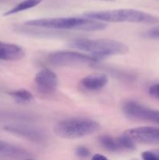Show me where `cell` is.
<instances>
[{"mask_svg": "<svg viewBox=\"0 0 159 160\" xmlns=\"http://www.w3.org/2000/svg\"><path fill=\"white\" fill-rule=\"evenodd\" d=\"M26 25L48 30H73V31H99L106 29V22L97 20L89 17H56L30 20Z\"/></svg>", "mask_w": 159, "mask_h": 160, "instance_id": "1", "label": "cell"}, {"mask_svg": "<svg viewBox=\"0 0 159 160\" xmlns=\"http://www.w3.org/2000/svg\"><path fill=\"white\" fill-rule=\"evenodd\" d=\"M69 45L90 53V55L100 59L108 56L124 55L129 52V47L125 43L108 38L76 39L72 41Z\"/></svg>", "mask_w": 159, "mask_h": 160, "instance_id": "2", "label": "cell"}, {"mask_svg": "<svg viewBox=\"0 0 159 160\" xmlns=\"http://www.w3.org/2000/svg\"><path fill=\"white\" fill-rule=\"evenodd\" d=\"M84 17L109 23H156L159 18L148 12L133 9H119L106 11H88L84 13Z\"/></svg>", "mask_w": 159, "mask_h": 160, "instance_id": "3", "label": "cell"}, {"mask_svg": "<svg viewBox=\"0 0 159 160\" xmlns=\"http://www.w3.org/2000/svg\"><path fill=\"white\" fill-rule=\"evenodd\" d=\"M101 128L98 121L84 117H72L57 122L53 128L54 133L64 139H76L90 135Z\"/></svg>", "mask_w": 159, "mask_h": 160, "instance_id": "4", "label": "cell"}, {"mask_svg": "<svg viewBox=\"0 0 159 160\" xmlns=\"http://www.w3.org/2000/svg\"><path fill=\"white\" fill-rule=\"evenodd\" d=\"M101 60L91 55L73 51H56L49 53L47 61L51 65L59 67H74L81 65H91Z\"/></svg>", "mask_w": 159, "mask_h": 160, "instance_id": "5", "label": "cell"}, {"mask_svg": "<svg viewBox=\"0 0 159 160\" xmlns=\"http://www.w3.org/2000/svg\"><path fill=\"white\" fill-rule=\"evenodd\" d=\"M122 109L128 118L159 124V110L157 109H151L133 100L125 102Z\"/></svg>", "mask_w": 159, "mask_h": 160, "instance_id": "6", "label": "cell"}, {"mask_svg": "<svg viewBox=\"0 0 159 160\" xmlns=\"http://www.w3.org/2000/svg\"><path fill=\"white\" fill-rule=\"evenodd\" d=\"M98 142L104 150L111 152H132L136 150L135 142L125 134L118 138L102 135L98 138Z\"/></svg>", "mask_w": 159, "mask_h": 160, "instance_id": "7", "label": "cell"}, {"mask_svg": "<svg viewBox=\"0 0 159 160\" xmlns=\"http://www.w3.org/2000/svg\"><path fill=\"white\" fill-rule=\"evenodd\" d=\"M125 134L135 142L144 144H159V128L157 127H139L130 128Z\"/></svg>", "mask_w": 159, "mask_h": 160, "instance_id": "8", "label": "cell"}, {"mask_svg": "<svg viewBox=\"0 0 159 160\" xmlns=\"http://www.w3.org/2000/svg\"><path fill=\"white\" fill-rule=\"evenodd\" d=\"M34 83L37 89L44 94H51L57 89L59 78L56 73L50 69L41 70L34 77Z\"/></svg>", "mask_w": 159, "mask_h": 160, "instance_id": "9", "label": "cell"}, {"mask_svg": "<svg viewBox=\"0 0 159 160\" xmlns=\"http://www.w3.org/2000/svg\"><path fill=\"white\" fill-rule=\"evenodd\" d=\"M4 129L11 134H17L23 138L36 143H42L46 140V134L41 130L28 125H8Z\"/></svg>", "mask_w": 159, "mask_h": 160, "instance_id": "10", "label": "cell"}, {"mask_svg": "<svg viewBox=\"0 0 159 160\" xmlns=\"http://www.w3.org/2000/svg\"><path fill=\"white\" fill-rule=\"evenodd\" d=\"M108 82V77L105 73H93L83 78L80 84L85 90L94 92L105 87Z\"/></svg>", "mask_w": 159, "mask_h": 160, "instance_id": "11", "label": "cell"}, {"mask_svg": "<svg viewBox=\"0 0 159 160\" xmlns=\"http://www.w3.org/2000/svg\"><path fill=\"white\" fill-rule=\"evenodd\" d=\"M0 153L9 157L19 159H34L31 152L23 147L8 143L4 141L0 140Z\"/></svg>", "mask_w": 159, "mask_h": 160, "instance_id": "12", "label": "cell"}, {"mask_svg": "<svg viewBox=\"0 0 159 160\" xmlns=\"http://www.w3.org/2000/svg\"><path fill=\"white\" fill-rule=\"evenodd\" d=\"M24 56V49L20 45L0 42V60H19Z\"/></svg>", "mask_w": 159, "mask_h": 160, "instance_id": "13", "label": "cell"}, {"mask_svg": "<svg viewBox=\"0 0 159 160\" xmlns=\"http://www.w3.org/2000/svg\"><path fill=\"white\" fill-rule=\"evenodd\" d=\"M43 0H24V1L18 3L14 7L8 10L7 12H5L3 15L4 16H10L12 14L18 13V12H23V11L26 10V9H31L33 7H35L37 5L40 4Z\"/></svg>", "mask_w": 159, "mask_h": 160, "instance_id": "14", "label": "cell"}, {"mask_svg": "<svg viewBox=\"0 0 159 160\" xmlns=\"http://www.w3.org/2000/svg\"><path fill=\"white\" fill-rule=\"evenodd\" d=\"M9 94L13 97V98L20 102H29L34 99L33 94L30 91L24 88L12 91Z\"/></svg>", "mask_w": 159, "mask_h": 160, "instance_id": "15", "label": "cell"}, {"mask_svg": "<svg viewBox=\"0 0 159 160\" xmlns=\"http://www.w3.org/2000/svg\"><path fill=\"white\" fill-rule=\"evenodd\" d=\"M143 37L154 40H159V26L150 28L142 34Z\"/></svg>", "mask_w": 159, "mask_h": 160, "instance_id": "16", "label": "cell"}, {"mask_svg": "<svg viewBox=\"0 0 159 160\" xmlns=\"http://www.w3.org/2000/svg\"><path fill=\"white\" fill-rule=\"evenodd\" d=\"M75 154L80 158H88L91 155L90 149L86 146L80 145L75 150Z\"/></svg>", "mask_w": 159, "mask_h": 160, "instance_id": "17", "label": "cell"}, {"mask_svg": "<svg viewBox=\"0 0 159 160\" xmlns=\"http://www.w3.org/2000/svg\"><path fill=\"white\" fill-rule=\"evenodd\" d=\"M141 156L144 160H159V150L145 151Z\"/></svg>", "mask_w": 159, "mask_h": 160, "instance_id": "18", "label": "cell"}, {"mask_svg": "<svg viewBox=\"0 0 159 160\" xmlns=\"http://www.w3.org/2000/svg\"><path fill=\"white\" fill-rule=\"evenodd\" d=\"M148 93L153 98L159 99V83L151 85L148 89Z\"/></svg>", "mask_w": 159, "mask_h": 160, "instance_id": "19", "label": "cell"}, {"mask_svg": "<svg viewBox=\"0 0 159 160\" xmlns=\"http://www.w3.org/2000/svg\"><path fill=\"white\" fill-rule=\"evenodd\" d=\"M92 159L94 160H105L108 159V158L101 154H95L92 156Z\"/></svg>", "mask_w": 159, "mask_h": 160, "instance_id": "20", "label": "cell"}, {"mask_svg": "<svg viewBox=\"0 0 159 160\" xmlns=\"http://www.w3.org/2000/svg\"><path fill=\"white\" fill-rule=\"evenodd\" d=\"M98 1H105V2H113L115 0H98Z\"/></svg>", "mask_w": 159, "mask_h": 160, "instance_id": "21", "label": "cell"}]
</instances>
